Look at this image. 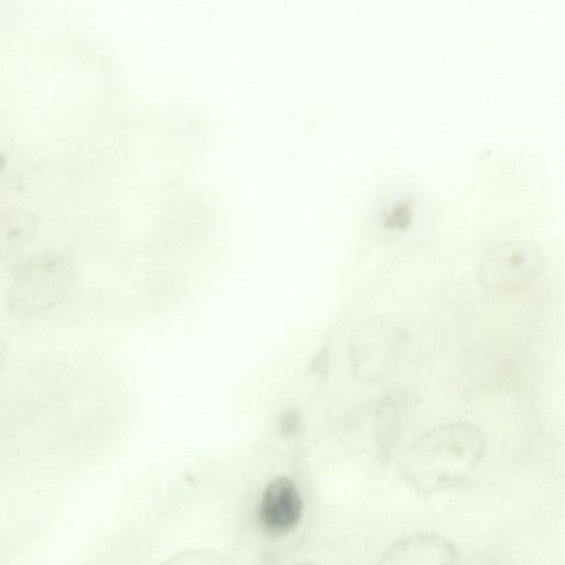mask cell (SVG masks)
<instances>
[{
	"instance_id": "obj_1",
	"label": "cell",
	"mask_w": 565,
	"mask_h": 565,
	"mask_svg": "<svg viewBox=\"0 0 565 565\" xmlns=\"http://www.w3.org/2000/svg\"><path fill=\"white\" fill-rule=\"evenodd\" d=\"M481 431L468 423L428 430L404 451L401 468L405 479L422 492H437L465 480L482 460Z\"/></svg>"
},
{
	"instance_id": "obj_2",
	"label": "cell",
	"mask_w": 565,
	"mask_h": 565,
	"mask_svg": "<svg viewBox=\"0 0 565 565\" xmlns=\"http://www.w3.org/2000/svg\"><path fill=\"white\" fill-rule=\"evenodd\" d=\"M76 282L73 262L46 253L24 263L15 273L7 296L9 312L20 319L46 313L68 299Z\"/></svg>"
},
{
	"instance_id": "obj_3",
	"label": "cell",
	"mask_w": 565,
	"mask_h": 565,
	"mask_svg": "<svg viewBox=\"0 0 565 565\" xmlns=\"http://www.w3.org/2000/svg\"><path fill=\"white\" fill-rule=\"evenodd\" d=\"M406 331L390 318L363 322L352 339L351 361L354 375L362 383H373L395 364L406 342Z\"/></svg>"
},
{
	"instance_id": "obj_4",
	"label": "cell",
	"mask_w": 565,
	"mask_h": 565,
	"mask_svg": "<svg viewBox=\"0 0 565 565\" xmlns=\"http://www.w3.org/2000/svg\"><path fill=\"white\" fill-rule=\"evenodd\" d=\"M545 265L542 246L529 239H513L493 247L480 262L477 279L492 290H512L535 279Z\"/></svg>"
},
{
	"instance_id": "obj_5",
	"label": "cell",
	"mask_w": 565,
	"mask_h": 565,
	"mask_svg": "<svg viewBox=\"0 0 565 565\" xmlns=\"http://www.w3.org/2000/svg\"><path fill=\"white\" fill-rule=\"evenodd\" d=\"M303 501L297 484L288 477L271 480L262 493L257 521L269 537H281L300 522Z\"/></svg>"
},
{
	"instance_id": "obj_6",
	"label": "cell",
	"mask_w": 565,
	"mask_h": 565,
	"mask_svg": "<svg viewBox=\"0 0 565 565\" xmlns=\"http://www.w3.org/2000/svg\"><path fill=\"white\" fill-rule=\"evenodd\" d=\"M456 547L434 533H418L396 542L377 565H458Z\"/></svg>"
},
{
	"instance_id": "obj_7",
	"label": "cell",
	"mask_w": 565,
	"mask_h": 565,
	"mask_svg": "<svg viewBox=\"0 0 565 565\" xmlns=\"http://www.w3.org/2000/svg\"><path fill=\"white\" fill-rule=\"evenodd\" d=\"M38 217L28 210L0 211V267L36 233Z\"/></svg>"
},
{
	"instance_id": "obj_8",
	"label": "cell",
	"mask_w": 565,
	"mask_h": 565,
	"mask_svg": "<svg viewBox=\"0 0 565 565\" xmlns=\"http://www.w3.org/2000/svg\"><path fill=\"white\" fill-rule=\"evenodd\" d=\"M161 565H224L222 557L211 550H191L179 553Z\"/></svg>"
},
{
	"instance_id": "obj_9",
	"label": "cell",
	"mask_w": 565,
	"mask_h": 565,
	"mask_svg": "<svg viewBox=\"0 0 565 565\" xmlns=\"http://www.w3.org/2000/svg\"><path fill=\"white\" fill-rule=\"evenodd\" d=\"M299 423L298 414L295 411H287L280 419V429L286 436H289L298 429Z\"/></svg>"
},
{
	"instance_id": "obj_10",
	"label": "cell",
	"mask_w": 565,
	"mask_h": 565,
	"mask_svg": "<svg viewBox=\"0 0 565 565\" xmlns=\"http://www.w3.org/2000/svg\"><path fill=\"white\" fill-rule=\"evenodd\" d=\"M8 356V349L6 343L0 340V371L3 369Z\"/></svg>"
},
{
	"instance_id": "obj_11",
	"label": "cell",
	"mask_w": 565,
	"mask_h": 565,
	"mask_svg": "<svg viewBox=\"0 0 565 565\" xmlns=\"http://www.w3.org/2000/svg\"><path fill=\"white\" fill-rule=\"evenodd\" d=\"M6 164V157L3 154H0V171L3 169Z\"/></svg>"
}]
</instances>
